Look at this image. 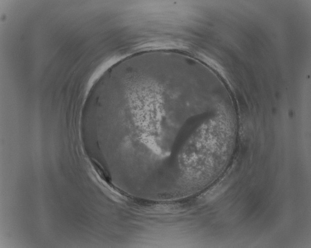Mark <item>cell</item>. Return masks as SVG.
Returning a JSON list of instances; mask_svg holds the SVG:
<instances>
[{"instance_id": "cell-1", "label": "cell", "mask_w": 311, "mask_h": 248, "mask_svg": "<svg viewBox=\"0 0 311 248\" xmlns=\"http://www.w3.org/2000/svg\"><path fill=\"white\" fill-rule=\"evenodd\" d=\"M124 81V104L135 136L156 154L161 153L160 136L165 114L162 86L139 75L127 76Z\"/></svg>"}, {"instance_id": "cell-2", "label": "cell", "mask_w": 311, "mask_h": 248, "mask_svg": "<svg viewBox=\"0 0 311 248\" xmlns=\"http://www.w3.org/2000/svg\"><path fill=\"white\" fill-rule=\"evenodd\" d=\"M232 123L218 117L202 123L190 135L179 155L182 176L195 180L205 175L218 164L228 150L232 133Z\"/></svg>"}]
</instances>
